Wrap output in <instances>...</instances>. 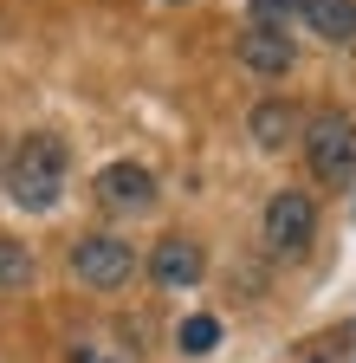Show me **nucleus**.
I'll return each mask as SVG.
<instances>
[{"label": "nucleus", "instance_id": "obj_1", "mask_svg": "<svg viewBox=\"0 0 356 363\" xmlns=\"http://www.w3.org/2000/svg\"><path fill=\"white\" fill-rule=\"evenodd\" d=\"M65 175H71L65 143H59L52 130H33V136H20L13 156H7V195L26 214H46V208L65 201Z\"/></svg>", "mask_w": 356, "mask_h": 363}, {"label": "nucleus", "instance_id": "obj_2", "mask_svg": "<svg viewBox=\"0 0 356 363\" xmlns=\"http://www.w3.org/2000/svg\"><path fill=\"white\" fill-rule=\"evenodd\" d=\"M304 162L318 182H331V189H343V182H356V123L343 111H318L304 117Z\"/></svg>", "mask_w": 356, "mask_h": 363}, {"label": "nucleus", "instance_id": "obj_3", "mask_svg": "<svg viewBox=\"0 0 356 363\" xmlns=\"http://www.w3.org/2000/svg\"><path fill=\"white\" fill-rule=\"evenodd\" d=\"M71 279L84 292H123L130 279H137V247H130L123 234H84L71 247Z\"/></svg>", "mask_w": 356, "mask_h": 363}, {"label": "nucleus", "instance_id": "obj_4", "mask_svg": "<svg viewBox=\"0 0 356 363\" xmlns=\"http://www.w3.org/2000/svg\"><path fill=\"white\" fill-rule=\"evenodd\" d=\"M259 240H265V253H279V259H298L311 240H318V201H311L304 189H279L272 201H265Z\"/></svg>", "mask_w": 356, "mask_h": 363}, {"label": "nucleus", "instance_id": "obj_5", "mask_svg": "<svg viewBox=\"0 0 356 363\" xmlns=\"http://www.w3.org/2000/svg\"><path fill=\"white\" fill-rule=\"evenodd\" d=\"M98 208L104 214H143V208H156V175L143 162H104L98 169Z\"/></svg>", "mask_w": 356, "mask_h": 363}, {"label": "nucleus", "instance_id": "obj_6", "mask_svg": "<svg viewBox=\"0 0 356 363\" xmlns=\"http://www.w3.org/2000/svg\"><path fill=\"white\" fill-rule=\"evenodd\" d=\"M149 279H156L162 292H188V286H201V279H207V253H201V240H188V234L156 240V253H149Z\"/></svg>", "mask_w": 356, "mask_h": 363}, {"label": "nucleus", "instance_id": "obj_7", "mask_svg": "<svg viewBox=\"0 0 356 363\" xmlns=\"http://www.w3.org/2000/svg\"><path fill=\"white\" fill-rule=\"evenodd\" d=\"M234 52H240V65H246V72H253L259 84H279V78H285V72L298 65L292 39H285V33H265V26H246Z\"/></svg>", "mask_w": 356, "mask_h": 363}, {"label": "nucleus", "instance_id": "obj_8", "mask_svg": "<svg viewBox=\"0 0 356 363\" xmlns=\"http://www.w3.org/2000/svg\"><path fill=\"white\" fill-rule=\"evenodd\" d=\"M65 363H143V350L117 325H78L71 344H65Z\"/></svg>", "mask_w": 356, "mask_h": 363}, {"label": "nucleus", "instance_id": "obj_9", "mask_svg": "<svg viewBox=\"0 0 356 363\" xmlns=\"http://www.w3.org/2000/svg\"><path fill=\"white\" fill-rule=\"evenodd\" d=\"M246 130H253V143L272 156V150H285L292 136L304 130V117H298V104H292V98H259V104L246 111Z\"/></svg>", "mask_w": 356, "mask_h": 363}, {"label": "nucleus", "instance_id": "obj_10", "mask_svg": "<svg viewBox=\"0 0 356 363\" xmlns=\"http://www.w3.org/2000/svg\"><path fill=\"white\" fill-rule=\"evenodd\" d=\"M298 20L324 45H356V0H298Z\"/></svg>", "mask_w": 356, "mask_h": 363}, {"label": "nucleus", "instance_id": "obj_11", "mask_svg": "<svg viewBox=\"0 0 356 363\" xmlns=\"http://www.w3.org/2000/svg\"><path fill=\"white\" fill-rule=\"evenodd\" d=\"M33 286V253L20 240H0V292H26Z\"/></svg>", "mask_w": 356, "mask_h": 363}, {"label": "nucleus", "instance_id": "obj_12", "mask_svg": "<svg viewBox=\"0 0 356 363\" xmlns=\"http://www.w3.org/2000/svg\"><path fill=\"white\" fill-rule=\"evenodd\" d=\"M175 344H182L188 357H207V350L220 344V318H214V311H195V318H188V325H182V331H175Z\"/></svg>", "mask_w": 356, "mask_h": 363}, {"label": "nucleus", "instance_id": "obj_13", "mask_svg": "<svg viewBox=\"0 0 356 363\" xmlns=\"http://www.w3.org/2000/svg\"><path fill=\"white\" fill-rule=\"evenodd\" d=\"M298 20V0H253V26H265V33H285Z\"/></svg>", "mask_w": 356, "mask_h": 363}]
</instances>
